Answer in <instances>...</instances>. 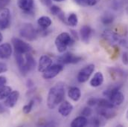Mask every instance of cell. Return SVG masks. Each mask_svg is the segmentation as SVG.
<instances>
[{"instance_id": "1", "label": "cell", "mask_w": 128, "mask_h": 127, "mask_svg": "<svg viewBox=\"0 0 128 127\" xmlns=\"http://www.w3.org/2000/svg\"><path fill=\"white\" fill-rule=\"evenodd\" d=\"M65 97V85L58 83L52 86L48 94L47 106L50 109H54L64 101Z\"/></svg>"}, {"instance_id": "2", "label": "cell", "mask_w": 128, "mask_h": 127, "mask_svg": "<svg viewBox=\"0 0 128 127\" xmlns=\"http://www.w3.org/2000/svg\"><path fill=\"white\" fill-rule=\"evenodd\" d=\"M74 40L72 39L71 35L68 33L64 32L59 34L55 39V46L57 50L60 53H64L67 49V48L72 45H73Z\"/></svg>"}, {"instance_id": "3", "label": "cell", "mask_w": 128, "mask_h": 127, "mask_svg": "<svg viewBox=\"0 0 128 127\" xmlns=\"http://www.w3.org/2000/svg\"><path fill=\"white\" fill-rule=\"evenodd\" d=\"M20 35L28 41H34L38 36V31L31 23H24L20 28Z\"/></svg>"}, {"instance_id": "4", "label": "cell", "mask_w": 128, "mask_h": 127, "mask_svg": "<svg viewBox=\"0 0 128 127\" xmlns=\"http://www.w3.org/2000/svg\"><path fill=\"white\" fill-rule=\"evenodd\" d=\"M11 42L14 45L15 52L26 54V53H28L32 51V46L28 43L24 42L23 40H22L19 38H16V37L12 38Z\"/></svg>"}, {"instance_id": "5", "label": "cell", "mask_w": 128, "mask_h": 127, "mask_svg": "<svg viewBox=\"0 0 128 127\" xmlns=\"http://www.w3.org/2000/svg\"><path fill=\"white\" fill-rule=\"evenodd\" d=\"M64 70L63 64H54L48 67L44 72H42V77L46 80H51L57 77Z\"/></svg>"}, {"instance_id": "6", "label": "cell", "mask_w": 128, "mask_h": 127, "mask_svg": "<svg viewBox=\"0 0 128 127\" xmlns=\"http://www.w3.org/2000/svg\"><path fill=\"white\" fill-rule=\"evenodd\" d=\"M95 71V65L94 64H90L84 68H83L78 74L77 80L79 83H86L91 77L92 73Z\"/></svg>"}, {"instance_id": "7", "label": "cell", "mask_w": 128, "mask_h": 127, "mask_svg": "<svg viewBox=\"0 0 128 127\" xmlns=\"http://www.w3.org/2000/svg\"><path fill=\"white\" fill-rule=\"evenodd\" d=\"M102 36L110 43H116V44H120L122 45H124L125 44H127L126 41L124 39H122L117 33L111 31H104Z\"/></svg>"}, {"instance_id": "8", "label": "cell", "mask_w": 128, "mask_h": 127, "mask_svg": "<svg viewBox=\"0 0 128 127\" xmlns=\"http://www.w3.org/2000/svg\"><path fill=\"white\" fill-rule=\"evenodd\" d=\"M10 25V12L8 8L4 7L0 10V29L4 30Z\"/></svg>"}, {"instance_id": "9", "label": "cell", "mask_w": 128, "mask_h": 127, "mask_svg": "<svg viewBox=\"0 0 128 127\" xmlns=\"http://www.w3.org/2000/svg\"><path fill=\"white\" fill-rule=\"evenodd\" d=\"M59 62L61 64H76L80 63L82 60V57L79 56H76L75 54L67 52L64 55L60 56L59 58Z\"/></svg>"}, {"instance_id": "10", "label": "cell", "mask_w": 128, "mask_h": 127, "mask_svg": "<svg viewBox=\"0 0 128 127\" xmlns=\"http://www.w3.org/2000/svg\"><path fill=\"white\" fill-rule=\"evenodd\" d=\"M15 59H16V62L17 66L19 68V70H20V73L23 76H26L30 71H29L28 68L26 65V59L23 57V54L15 52Z\"/></svg>"}, {"instance_id": "11", "label": "cell", "mask_w": 128, "mask_h": 127, "mask_svg": "<svg viewBox=\"0 0 128 127\" xmlns=\"http://www.w3.org/2000/svg\"><path fill=\"white\" fill-rule=\"evenodd\" d=\"M20 97V92L18 91H12L8 96L4 102V104L8 108H13L16 104Z\"/></svg>"}, {"instance_id": "12", "label": "cell", "mask_w": 128, "mask_h": 127, "mask_svg": "<svg viewBox=\"0 0 128 127\" xmlns=\"http://www.w3.org/2000/svg\"><path fill=\"white\" fill-rule=\"evenodd\" d=\"M97 113L105 119H112L117 115V112L114 109L110 108H100L97 109Z\"/></svg>"}, {"instance_id": "13", "label": "cell", "mask_w": 128, "mask_h": 127, "mask_svg": "<svg viewBox=\"0 0 128 127\" xmlns=\"http://www.w3.org/2000/svg\"><path fill=\"white\" fill-rule=\"evenodd\" d=\"M92 33H93V30L90 25L82 26L80 30V35L82 41L85 43H89L92 37Z\"/></svg>"}, {"instance_id": "14", "label": "cell", "mask_w": 128, "mask_h": 127, "mask_svg": "<svg viewBox=\"0 0 128 127\" xmlns=\"http://www.w3.org/2000/svg\"><path fill=\"white\" fill-rule=\"evenodd\" d=\"M52 65V60L47 55H42L40 58L39 65H38V71L42 73Z\"/></svg>"}, {"instance_id": "15", "label": "cell", "mask_w": 128, "mask_h": 127, "mask_svg": "<svg viewBox=\"0 0 128 127\" xmlns=\"http://www.w3.org/2000/svg\"><path fill=\"white\" fill-rule=\"evenodd\" d=\"M72 110H73V106L68 101H63L58 108V112L60 115H61L63 117L68 116L72 112Z\"/></svg>"}, {"instance_id": "16", "label": "cell", "mask_w": 128, "mask_h": 127, "mask_svg": "<svg viewBox=\"0 0 128 127\" xmlns=\"http://www.w3.org/2000/svg\"><path fill=\"white\" fill-rule=\"evenodd\" d=\"M108 99L110 100V102L116 106H120L123 103L124 101V95L122 92L120 91H117L115 93L112 94L108 97Z\"/></svg>"}, {"instance_id": "17", "label": "cell", "mask_w": 128, "mask_h": 127, "mask_svg": "<svg viewBox=\"0 0 128 127\" xmlns=\"http://www.w3.org/2000/svg\"><path fill=\"white\" fill-rule=\"evenodd\" d=\"M17 5L24 12H30L33 10L34 0H17Z\"/></svg>"}, {"instance_id": "18", "label": "cell", "mask_w": 128, "mask_h": 127, "mask_svg": "<svg viewBox=\"0 0 128 127\" xmlns=\"http://www.w3.org/2000/svg\"><path fill=\"white\" fill-rule=\"evenodd\" d=\"M12 47L9 43H4L0 45V58L8 59L12 54Z\"/></svg>"}, {"instance_id": "19", "label": "cell", "mask_w": 128, "mask_h": 127, "mask_svg": "<svg viewBox=\"0 0 128 127\" xmlns=\"http://www.w3.org/2000/svg\"><path fill=\"white\" fill-rule=\"evenodd\" d=\"M104 83V75L101 72H96L94 77L91 79L90 84L92 87H98L100 86Z\"/></svg>"}, {"instance_id": "20", "label": "cell", "mask_w": 128, "mask_h": 127, "mask_svg": "<svg viewBox=\"0 0 128 127\" xmlns=\"http://www.w3.org/2000/svg\"><path fill=\"white\" fill-rule=\"evenodd\" d=\"M68 96L70 99H72L73 101L77 102L80 100L81 97V92L79 88L73 86L71 87L68 91Z\"/></svg>"}, {"instance_id": "21", "label": "cell", "mask_w": 128, "mask_h": 127, "mask_svg": "<svg viewBox=\"0 0 128 127\" xmlns=\"http://www.w3.org/2000/svg\"><path fill=\"white\" fill-rule=\"evenodd\" d=\"M88 124V121L86 117L81 115L74 118L71 123L72 127H84Z\"/></svg>"}, {"instance_id": "22", "label": "cell", "mask_w": 128, "mask_h": 127, "mask_svg": "<svg viewBox=\"0 0 128 127\" xmlns=\"http://www.w3.org/2000/svg\"><path fill=\"white\" fill-rule=\"evenodd\" d=\"M50 11L52 13V14L57 16L59 17V19L63 21L64 22L66 23V18H65V14L63 12V10H61V8L57 5H51L50 6Z\"/></svg>"}, {"instance_id": "23", "label": "cell", "mask_w": 128, "mask_h": 127, "mask_svg": "<svg viewBox=\"0 0 128 127\" xmlns=\"http://www.w3.org/2000/svg\"><path fill=\"white\" fill-rule=\"evenodd\" d=\"M37 24L39 25V26L41 28L47 29L48 27H50V25H52V19H51V18L49 16H41V17H40L38 19Z\"/></svg>"}, {"instance_id": "24", "label": "cell", "mask_w": 128, "mask_h": 127, "mask_svg": "<svg viewBox=\"0 0 128 127\" xmlns=\"http://www.w3.org/2000/svg\"><path fill=\"white\" fill-rule=\"evenodd\" d=\"M25 59H26V65L28 68L29 71H31L33 70L35 67H36V60L34 58V57L30 54V52L26 53V56H25Z\"/></svg>"}, {"instance_id": "25", "label": "cell", "mask_w": 128, "mask_h": 127, "mask_svg": "<svg viewBox=\"0 0 128 127\" xmlns=\"http://www.w3.org/2000/svg\"><path fill=\"white\" fill-rule=\"evenodd\" d=\"M114 20H115V16L113 14H112L110 13H104L100 18V21L104 25H110L112 24Z\"/></svg>"}, {"instance_id": "26", "label": "cell", "mask_w": 128, "mask_h": 127, "mask_svg": "<svg viewBox=\"0 0 128 127\" xmlns=\"http://www.w3.org/2000/svg\"><path fill=\"white\" fill-rule=\"evenodd\" d=\"M97 105L98 107L100 108H110V109H115L116 106H114L109 99H98V103Z\"/></svg>"}, {"instance_id": "27", "label": "cell", "mask_w": 128, "mask_h": 127, "mask_svg": "<svg viewBox=\"0 0 128 127\" xmlns=\"http://www.w3.org/2000/svg\"><path fill=\"white\" fill-rule=\"evenodd\" d=\"M122 83H118V84H116V85L111 86L110 87H109L107 89H106L103 92V95H104V96L106 97H109L112 94L115 93L117 91H119L120 89L122 88Z\"/></svg>"}, {"instance_id": "28", "label": "cell", "mask_w": 128, "mask_h": 127, "mask_svg": "<svg viewBox=\"0 0 128 127\" xmlns=\"http://www.w3.org/2000/svg\"><path fill=\"white\" fill-rule=\"evenodd\" d=\"M74 1L83 7H92L97 4L100 0H74Z\"/></svg>"}, {"instance_id": "29", "label": "cell", "mask_w": 128, "mask_h": 127, "mask_svg": "<svg viewBox=\"0 0 128 127\" xmlns=\"http://www.w3.org/2000/svg\"><path fill=\"white\" fill-rule=\"evenodd\" d=\"M12 92V89L10 86H3L0 87V100L6 98Z\"/></svg>"}, {"instance_id": "30", "label": "cell", "mask_w": 128, "mask_h": 127, "mask_svg": "<svg viewBox=\"0 0 128 127\" xmlns=\"http://www.w3.org/2000/svg\"><path fill=\"white\" fill-rule=\"evenodd\" d=\"M67 23L69 25L73 26V27L77 26L78 24V18L77 14H75L74 13H70V15L68 16V17L67 19Z\"/></svg>"}, {"instance_id": "31", "label": "cell", "mask_w": 128, "mask_h": 127, "mask_svg": "<svg viewBox=\"0 0 128 127\" xmlns=\"http://www.w3.org/2000/svg\"><path fill=\"white\" fill-rule=\"evenodd\" d=\"M34 106V100H32L29 101L28 103H27L26 106H24V107H23V109H22L23 113L26 114V115L29 114V113L32 112Z\"/></svg>"}, {"instance_id": "32", "label": "cell", "mask_w": 128, "mask_h": 127, "mask_svg": "<svg viewBox=\"0 0 128 127\" xmlns=\"http://www.w3.org/2000/svg\"><path fill=\"white\" fill-rule=\"evenodd\" d=\"M92 114V109L90 107H85L82 112H81V115L84 116V117H90L91 115Z\"/></svg>"}, {"instance_id": "33", "label": "cell", "mask_w": 128, "mask_h": 127, "mask_svg": "<svg viewBox=\"0 0 128 127\" xmlns=\"http://www.w3.org/2000/svg\"><path fill=\"white\" fill-rule=\"evenodd\" d=\"M90 125L92 127H100L101 125H104V124L101 123V121L98 118H94L91 120Z\"/></svg>"}, {"instance_id": "34", "label": "cell", "mask_w": 128, "mask_h": 127, "mask_svg": "<svg viewBox=\"0 0 128 127\" xmlns=\"http://www.w3.org/2000/svg\"><path fill=\"white\" fill-rule=\"evenodd\" d=\"M98 103V99H96L95 97H90L88 100H87V104L89 106H94L97 105Z\"/></svg>"}, {"instance_id": "35", "label": "cell", "mask_w": 128, "mask_h": 127, "mask_svg": "<svg viewBox=\"0 0 128 127\" xmlns=\"http://www.w3.org/2000/svg\"><path fill=\"white\" fill-rule=\"evenodd\" d=\"M122 63L124 64L125 65H128V52H124L122 56Z\"/></svg>"}, {"instance_id": "36", "label": "cell", "mask_w": 128, "mask_h": 127, "mask_svg": "<svg viewBox=\"0 0 128 127\" xmlns=\"http://www.w3.org/2000/svg\"><path fill=\"white\" fill-rule=\"evenodd\" d=\"M11 0H0V8H4L8 6Z\"/></svg>"}, {"instance_id": "37", "label": "cell", "mask_w": 128, "mask_h": 127, "mask_svg": "<svg viewBox=\"0 0 128 127\" xmlns=\"http://www.w3.org/2000/svg\"><path fill=\"white\" fill-rule=\"evenodd\" d=\"M8 71V67L7 65L4 63H0V74L4 73Z\"/></svg>"}, {"instance_id": "38", "label": "cell", "mask_w": 128, "mask_h": 127, "mask_svg": "<svg viewBox=\"0 0 128 127\" xmlns=\"http://www.w3.org/2000/svg\"><path fill=\"white\" fill-rule=\"evenodd\" d=\"M7 83V79L5 77L3 76H0V87L4 86Z\"/></svg>"}, {"instance_id": "39", "label": "cell", "mask_w": 128, "mask_h": 127, "mask_svg": "<svg viewBox=\"0 0 128 127\" xmlns=\"http://www.w3.org/2000/svg\"><path fill=\"white\" fill-rule=\"evenodd\" d=\"M42 2L47 6H51L52 5V0H41Z\"/></svg>"}, {"instance_id": "40", "label": "cell", "mask_w": 128, "mask_h": 127, "mask_svg": "<svg viewBox=\"0 0 128 127\" xmlns=\"http://www.w3.org/2000/svg\"><path fill=\"white\" fill-rule=\"evenodd\" d=\"M27 86H28V88H30V89L34 86V83H33V81H32V80H27Z\"/></svg>"}, {"instance_id": "41", "label": "cell", "mask_w": 128, "mask_h": 127, "mask_svg": "<svg viewBox=\"0 0 128 127\" xmlns=\"http://www.w3.org/2000/svg\"><path fill=\"white\" fill-rule=\"evenodd\" d=\"M2 39H3V36H2V33H0V43L2 42Z\"/></svg>"}, {"instance_id": "42", "label": "cell", "mask_w": 128, "mask_h": 127, "mask_svg": "<svg viewBox=\"0 0 128 127\" xmlns=\"http://www.w3.org/2000/svg\"><path fill=\"white\" fill-rule=\"evenodd\" d=\"M52 1H58V2H61V1H65V0H52Z\"/></svg>"}, {"instance_id": "43", "label": "cell", "mask_w": 128, "mask_h": 127, "mask_svg": "<svg viewBox=\"0 0 128 127\" xmlns=\"http://www.w3.org/2000/svg\"><path fill=\"white\" fill-rule=\"evenodd\" d=\"M126 118H127V120L128 121V110L127 111V112H126Z\"/></svg>"}]
</instances>
